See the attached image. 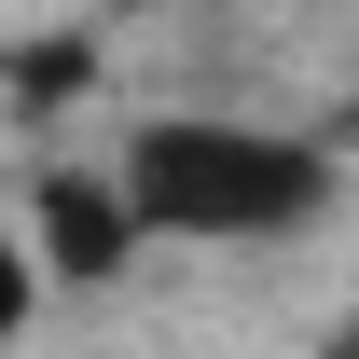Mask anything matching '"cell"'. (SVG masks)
Returning a JSON list of instances; mask_svg holds the SVG:
<instances>
[{"label": "cell", "instance_id": "1", "mask_svg": "<svg viewBox=\"0 0 359 359\" xmlns=\"http://www.w3.org/2000/svg\"><path fill=\"white\" fill-rule=\"evenodd\" d=\"M125 208H138V235H208V249L290 235L332 208V152L263 138V125H152L125 152Z\"/></svg>", "mask_w": 359, "mask_h": 359}, {"label": "cell", "instance_id": "2", "mask_svg": "<svg viewBox=\"0 0 359 359\" xmlns=\"http://www.w3.org/2000/svg\"><path fill=\"white\" fill-rule=\"evenodd\" d=\"M125 249H138V208L111 194V180H69V166H55L42 180V263L97 290V276H125Z\"/></svg>", "mask_w": 359, "mask_h": 359}, {"label": "cell", "instance_id": "3", "mask_svg": "<svg viewBox=\"0 0 359 359\" xmlns=\"http://www.w3.org/2000/svg\"><path fill=\"white\" fill-rule=\"evenodd\" d=\"M83 69H97L83 42H28V55H14V69H0V83L28 97V111H55V97H83Z\"/></svg>", "mask_w": 359, "mask_h": 359}, {"label": "cell", "instance_id": "4", "mask_svg": "<svg viewBox=\"0 0 359 359\" xmlns=\"http://www.w3.org/2000/svg\"><path fill=\"white\" fill-rule=\"evenodd\" d=\"M28 304H42V263H28V249L0 235V332H28Z\"/></svg>", "mask_w": 359, "mask_h": 359}]
</instances>
